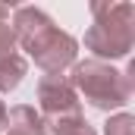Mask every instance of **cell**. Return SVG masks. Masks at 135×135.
Here are the masks:
<instances>
[{"label":"cell","mask_w":135,"mask_h":135,"mask_svg":"<svg viewBox=\"0 0 135 135\" xmlns=\"http://www.w3.org/2000/svg\"><path fill=\"white\" fill-rule=\"evenodd\" d=\"M91 28L85 32V47L94 60H123L135 44V6L126 0H98L91 3Z\"/></svg>","instance_id":"1"},{"label":"cell","mask_w":135,"mask_h":135,"mask_svg":"<svg viewBox=\"0 0 135 135\" xmlns=\"http://www.w3.org/2000/svg\"><path fill=\"white\" fill-rule=\"evenodd\" d=\"M132 79H135V63H129L126 72L113 69L104 60H75L69 82L75 94H82L94 110H119L132 98Z\"/></svg>","instance_id":"2"},{"label":"cell","mask_w":135,"mask_h":135,"mask_svg":"<svg viewBox=\"0 0 135 135\" xmlns=\"http://www.w3.org/2000/svg\"><path fill=\"white\" fill-rule=\"evenodd\" d=\"M38 107H41V119H44V126L50 132L60 129V126L75 123V119H85L82 116V101H79L69 75H63V72L41 75V82H38Z\"/></svg>","instance_id":"3"},{"label":"cell","mask_w":135,"mask_h":135,"mask_svg":"<svg viewBox=\"0 0 135 135\" xmlns=\"http://www.w3.org/2000/svg\"><path fill=\"white\" fill-rule=\"evenodd\" d=\"M25 50H28V57H32L47 75H54V72H63V69H69L75 63L79 41L69 32H60L57 25H50L44 35H38Z\"/></svg>","instance_id":"4"},{"label":"cell","mask_w":135,"mask_h":135,"mask_svg":"<svg viewBox=\"0 0 135 135\" xmlns=\"http://www.w3.org/2000/svg\"><path fill=\"white\" fill-rule=\"evenodd\" d=\"M50 25H54V19L38 6H16V13H13V32H16V44H22V50Z\"/></svg>","instance_id":"5"},{"label":"cell","mask_w":135,"mask_h":135,"mask_svg":"<svg viewBox=\"0 0 135 135\" xmlns=\"http://www.w3.org/2000/svg\"><path fill=\"white\" fill-rule=\"evenodd\" d=\"M6 135H47V126L35 107L19 104L6 110Z\"/></svg>","instance_id":"6"},{"label":"cell","mask_w":135,"mask_h":135,"mask_svg":"<svg viewBox=\"0 0 135 135\" xmlns=\"http://www.w3.org/2000/svg\"><path fill=\"white\" fill-rule=\"evenodd\" d=\"M25 72H28V63H25L22 54H9V57H3V60H0V94L19 88V82L25 79Z\"/></svg>","instance_id":"7"},{"label":"cell","mask_w":135,"mask_h":135,"mask_svg":"<svg viewBox=\"0 0 135 135\" xmlns=\"http://www.w3.org/2000/svg\"><path fill=\"white\" fill-rule=\"evenodd\" d=\"M16 54V32H13V22H9V6L0 3V60Z\"/></svg>","instance_id":"8"},{"label":"cell","mask_w":135,"mask_h":135,"mask_svg":"<svg viewBox=\"0 0 135 135\" xmlns=\"http://www.w3.org/2000/svg\"><path fill=\"white\" fill-rule=\"evenodd\" d=\"M104 135H135V116L132 113H113L104 123Z\"/></svg>","instance_id":"9"},{"label":"cell","mask_w":135,"mask_h":135,"mask_svg":"<svg viewBox=\"0 0 135 135\" xmlns=\"http://www.w3.org/2000/svg\"><path fill=\"white\" fill-rule=\"evenodd\" d=\"M54 135H94V129H91L85 119H75V123H69V126L54 129Z\"/></svg>","instance_id":"10"},{"label":"cell","mask_w":135,"mask_h":135,"mask_svg":"<svg viewBox=\"0 0 135 135\" xmlns=\"http://www.w3.org/2000/svg\"><path fill=\"white\" fill-rule=\"evenodd\" d=\"M3 126H6V104L0 101V129H3Z\"/></svg>","instance_id":"11"}]
</instances>
